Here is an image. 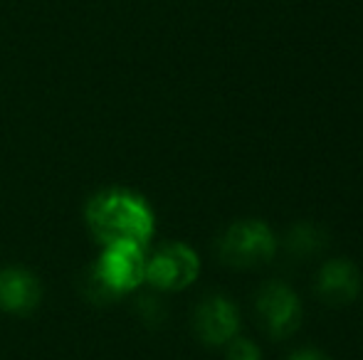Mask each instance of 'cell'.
Here are the masks:
<instances>
[{"label":"cell","mask_w":363,"mask_h":360,"mask_svg":"<svg viewBox=\"0 0 363 360\" xmlns=\"http://www.w3.org/2000/svg\"><path fill=\"white\" fill-rule=\"evenodd\" d=\"M146 279V252L141 245H104L101 257L91 269V281L106 296H121L139 286Z\"/></svg>","instance_id":"cell-3"},{"label":"cell","mask_w":363,"mask_h":360,"mask_svg":"<svg viewBox=\"0 0 363 360\" xmlns=\"http://www.w3.org/2000/svg\"><path fill=\"white\" fill-rule=\"evenodd\" d=\"M363 286L361 272L354 262L349 260H331L319 269L316 277V291L326 303L344 306L359 298Z\"/></svg>","instance_id":"cell-7"},{"label":"cell","mask_w":363,"mask_h":360,"mask_svg":"<svg viewBox=\"0 0 363 360\" xmlns=\"http://www.w3.org/2000/svg\"><path fill=\"white\" fill-rule=\"evenodd\" d=\"M43 289L35 274L20 267L0 269V308L8 313H28L40 303Z\"/></svg>","instance_id":"cell-8"},{"label":"cell","mask_w":363,"mask_h":360,"mask_svg":"<svg viewBox=\"0 0 363 360\" xmlns=\"http://www.w3.org/2000/svg\"><path fill=\"white\" fill-rule=\"evenodd\" d=\"M287 245L294 255H301V257L314 255V252H319L321 247H324V232L316 225L301 222V225H296L287 235Z\"/></svg>","instance_id":"cell-9"},{"label":"cell","mask_w":363,"mask_h":360,"mask_svg":"<svg viewBox=\"0 0 363 360\" xmlns=\"http://www.w3.org/2000/svg\"><path fill=\"white\" fill-rule=\"evenodd\" d=\"M218 252L230 267H257L277 255V237L264 220H238L223 232Z\"/></svg>","instance_id":"cell-2"},{"label":"cell","mask_w":363,"mask_h":360,"mask_svg":"<svg viewBox=\"0 0 363 360\" xmlns=\"http://www.w3.org/2000/svg\"><path fill=\"white\" fill-rule=\"evenodd\" d=\"M196 333L208 346H228L240 333V311L228 296L213 294L196 308Z\"/></svg>","instance_id":"cell-6"},{"label":"cell","mask_w":363,"mask_h":360,"mask_svg":"<svg viewBox=\"0 0 363 360\" xmlns=\"http://www.w3.org/2000/svg\"><path fill=\"white\" fill-rule=\"evenodd\" d=\"M89 230L101 245H141L153 237L156 217L151 205L141 195L129 190H104L94 195L86 205Z\"/></svg>","instance_id":"cell-1"},{"label":"cell","mask_w":363,"mask_h":360,"mask_svg":"<svg viewBox=\"0 0 363 360\" xmlns=\"http://www.w3.org/2000/svg\"><path fill=\"white\" fill-rule=\"evenodd\" d=\"M228 360H262V351H259L257 343L235 336L228 343Z\"/></svg>","instance_id":"cell-10"},{"label":"cell","mask_w":363,"mask_h":360,"mask_svg":"<svg viewBox=\"0 0 363 360\" xmlns=\"http://www.w3.org/2000/svg\"><path fill=\"white\" fill-rule=\"evenodd\" d=\"M284 360H329V358H326L321 351H316V348H301V351H294Z\"/></svg>","instance_id":"cell-11"},{"label":"cell","mask_w":363,"mask_h":360,"mask_svg":"<svg viewBox=\"0 0 363 360\" xmlns=\"http://www.w3.org/2000/svg\"><path fill=\"white\" fill-rule=\"evenodd\" d=\"M255 308L262 321L264 331L272 338H289L299 331L301 318H304V306L294 289H289L282 281H267L257 291Z\"/></svg>","instance_id":"cell-4"},{"label":"cell","mask_w":363,"mask_h":360,"mask_svg":"<svg viewBox=\"0 0 363 360\" xmlns=\"http://www.w3.org/2000/svg\"><path fill=\"white\" fill-rule=\"evenodd\" d=\"M201 274V257L183 242L161 247L151 260H146V279L161 291L188 289Z\"/></svg>","instance_id":"cell-5"}]
</instances>
